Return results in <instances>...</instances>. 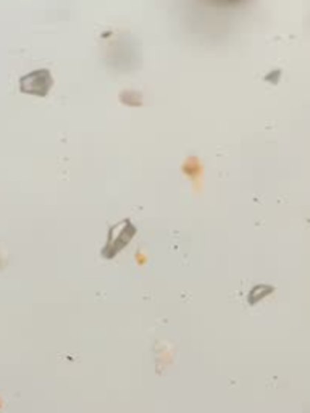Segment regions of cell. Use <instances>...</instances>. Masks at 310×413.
Wrapping results in <instances>:
<instances>
[{
  "instance_id": "cell-1",
  "label": "cell",
  "mask_w": 310,
  "mask_h": 413,
  "mask_svg": "<svg viewBox=\"0 0 310 413\" xmlns=\"http://www.w3.org/2000/svg\"><path fill=\"white\" fill-rule=\"evenodd\" d=\"M136 234V228L130 220H122L118 225H113L108 231L107 244L104 247L102 255L106 259L115 257L118 252H122L123 249L128 245L133 237Z\"/></svg>"
},
{
  "instance_id": "cell-2",
  "label": "cell",
  "mask_w": 310,
  "mask_h": 413,
  "mask_svg": "<svg viewBox=\"0 0 310 413\" xmlns=\"http://www.w3.org/2000/svg\"><path fill=\"white\" fill-rule=\"evenodd\" d=\"M52 86H54V78L49 70H35L20 78V91L23 94L46 97Z\"/></svg>"
}]
</instances>
